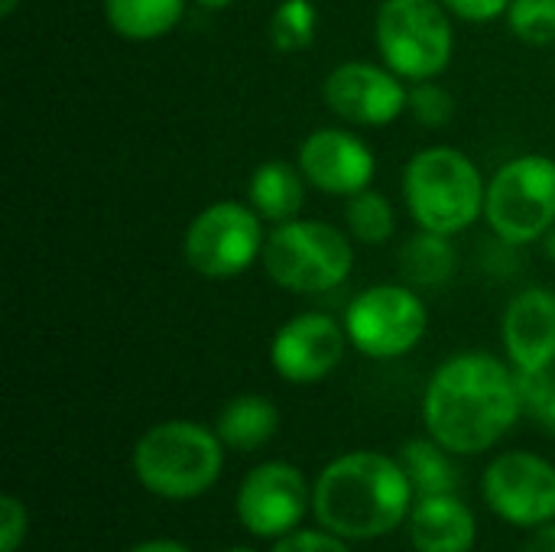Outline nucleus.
<instances>
[{
  "label": "nucleus",
  "instance_id": "nucleus-1",
  "mask_svg": "<svg viewBox=\"0 0 555 552\" xmlns=\"http://www.w3.org/2000/svg\"><path fill=\"white\" fill-rule=\"evenodd\" d=\"M524 413L514 364L488 351H465L436 368L423 394L429 436L452 455H478L501 442Z\"/></svg>",
  "mask_w": 555,
  "mask_h": 552
},
{
  "label": "nucleus",
  "instance_id": "nucleus-2",
  "mask_svg": "<svg viewBox=\"0 0 555 552\" xmlns=\"http://www.w3.org/2000/svg\"><path fill=\"white\" fill-rule=\"evenodd\" d=\"M406 468L384 452H348L315 482L312 511L341 540H377L397 530L413 511Z\"/></svg>",
  "mask_w": 555,
  "mask_h": 552
},
{
  "label": "nucleus",
  "instance_id": "nucleus-3",
  "mask_svg": "<svg viewBox=\"0 0 555 552\" xmlns=\"http://www.w3.org/2000/svg\"><path fill=\"white\" fill-rule=\"evenodd\" d=\"M488 179L455 146H426L403 169V202L420 231L455 238L485 218Z\"/></svg>",
  "mask_w": 555,
  "mask_h": 552
},
{
  "label": "nucleus",
  "instance_id": "nucleus-4",
  "mask_svg": "<svg viewBox=\"0 0 555 552\" xmlns=\"http://www.w3.org/2000/svg\"><path fill=\"white\" fill-rule=\"evenodd\" d=\"M224 442L202 423L166 420L133 446V472L140 485L166 501H192L211 491L224 468Z\"/></svg>",
  "mask_w": 555,
  "mask_h": 552
},
{
  "label": "nucleus",
  "instance_id": "nucleus-5",
  "mask_svg": "<svg viewBox=\"0 0 555 552\" xmlns=\"http://www.w3.org/2000/svg\"><path fill=\"white\" fill-rule=\"evenodd\" d=\"M267 277L289 293L338 290L354 270V247L345 231L315 218H289L267 234L263 257Z\"/></svg>",
  "mask_w": 555,
  "mask_h": 552
},
{
  "label": "nucleus",
  "instance_id": "nucleus-6",
  "mask_svg": "<svg viewBox=\"0 0 555 552\" xmlns=\"http://www.w3.org/2000/svg\"><path fill=\"white\" fill-rule=\"evenodd\" d=\"M449 16L442 0H384L374 23L380 62L410 85L439 78L455 52Z\"/></svg>",
  "mask_w": 555,
  "mask_h": 552
},
{
  "label": "nucleus",
  "instance_id": "nucleus-7",
  "mask_svg": "<svg viewBox=\"0 0 555 552\" xmlns=\"http://www.w3.org/2000/svg\"><path fill=\"white\" fill-rule=\"evenodd\" d=\"M488 228L507 244L543 241L555 224V159L524 153L488 179Z\"/></svg>",
  "mask_w": 555,
  "mask_h": 552
},
{
  "label": "nucleus",
  "instance_id": "nucleus-8",
  "mask_svg": "<svg viewBox=\"0 0 555 552\" xmlns=\"http://www.w3.org/2000/svg\"><path fill=\"white\" fill-rule=\"evenodd\" d=\"M429 329V312L416 286L377 283L358 293L345 309V332L351 348L374 361L410 355Z\"/></svg>",
  "mask_w": 555,
  "mask_h": 552
},
{
  "label": "nucleus",
  "instance_id": "nucleus-9",
  "mask_svg": "<svg viewBox=\"0 0 555 552\" xmlns=\"http://www.w3.org/2000/svg\"><path fill=\"white\" fill-rule=\"evenodd\" d=\"M263 218L244 202H215L202 208L185 238V264L208 280H231L247 273L263 257Z\"/></svg>",
  "mask_w": 555,
  "mask_h": 552
},
{
  "label": "nucleus",
  "instance_id": "nucleus-10",
  "mask_svg": "<svg viewBox=\"0 0 555 552\" xmlns=\"http://www.w3.org/2000/svg\"><path fill=\"white\" fill-rule=\"evenodd\" d=\"M322 98L328 111L351 127H387L406 114L410 88L384 62H341L325 75Z\"/></svg>",
  "mask_w": 555,
  "mask_h": 552
},
{
  "label": "nucleus",
  "instance_id": "nucleus-11",
  "mask_svg": "<svg viewBox=\"0 0 555 552\" xmlns=\"http://www.w3.org/2000/svg\"><path fill=\"white\" fill-rule=\"evenodd\" d=\"M488 508L514 527H543L555 517V468L537 452L494 459L481 482Z\"/></svg>",
  "mask_w": 555,
  "mask_h": 552
},
{
  "label": "nucleus",
  "instance_id": "nucleus-12",
  "mask_svg": "<svg viewBox=\"0 0 555 552\" xmlns=\"http://www.w3.org/2000/svg\"><path fill=\"white\" fill-rule=\"evenodd\" d=\"M309 498V482L296 465L263 462L237 488V521L260 540H280L299 527Z\"/></svg>",
  "mask_w": 555,
  "mask_h": 552
},
{
  "label": "nucleus",
  "instance_id": "nucleus-13",
  "mask_svg": "<svg viewBox=\"0 0 555 552\" xmlns=\"http://www.w3.org/2000/svg\"><path fill=\"white\" fill-rule=\"evenodd\" d=\"M348 345L345 322L325 312H299L276 329L270 364L289 384H319L341 364Z\"/></svg>",
  "mask_w": 555,
  "mask_h": 552
},
{
  "label": "nucleus",
  "instance_id": "nucleus-14",
  "mask_svg": "<svg viewBox=\"0 0 555 552\" xmlns=\"http://www.w3.org/2000/svg\"><path fill=\"white\" fill-rule=\"evenodd\" d=\"M302 176L312 189L338 198H351L371 189L377 176L374 150L345 127H319L299 143L296 156Z\"/></svg>",
  "mask_w": 555,
  "mask_h": 552
},
{
  "label": "nucleus",
  "instance_id": "nucleus-15",
  "mask_svg": "<svg viewBox=\"0 0 555 552\" xmlns=\"http://www.w3.org/2000/svg\"><path fill=\"white\" fill-rule=\"evenodd\" d=\"M504 348L517 374H540L555 368V293L530 286L507 303Z\"/></svg>",
  "mask_w": 555,
  "mask_h": 552
},
{
  "label": "nucleus",
  "instance_id": "nucleus-16",
  "mask_svg": "<svg viewBox=\"0 0 555 552\" xmlns=\"http://www.w3.org/2000/svg\"><path fill=\"white\" fill-rule=\"evenodd\" d=\"M475 537V517L455 495L423 498L410 511V540L416 552H472Z\"/></svg>",
  "mask_w": 555,
  "mask_h": 552
},
{
  "label": "nucleus",
  "instance_id": "nucleus-17",
  "mask_svg": "<svg viewBox=\"0 0 555 552\" xmlns=\"http://www.w3.org/2000/svg\"><path fill=\"white\" fill-rule=\"evenodd\" d=\"M306 185L309 179L302 176L299 163L286 159H267L250 172L247 182V205L273 224H283L289 218H299L306 205Z\"/></svg>",
  "mask_w": 555,
  "mask_h": 552
},
{
  "label": "nucleus",
  "instance_id": "nucleus-18",
  "mask_svg": "<svg viewBox=\"0 0 555 552\" xmlns=\"http://www.w3.org/2000/svg\"><path fill=\"white\" fill-rule=\"evenodd\" d=\"M280 429V410L260 394H241L224 403L215 433L234 452H254L267 446Z\"/></svg>",
  "mask_w": 555,
  "mask_h": 552
},
{
  "label": "nucleus",
  "instance_id": "nucleus-19",
  "mask_svg": "<svg viewBox=\"0 0 555 552\" xmlns=\"http://www.w3.org/2000/svg\"><path fill=\"white\" fill-rule=\"evenodd\" d=\"M185 3L189 0H104V20L120 39L153 42L182 23Z\"/></svg>",
  "mask_w": 555,
  "mask_h": 552
},
{
  "label": "nucleus",
  "instance_id": "nucleus-20",
  "mask_svg": "<svg viewBox=\"0 0 555 552\" xmlns=\"http://www.w3.org/2000/svg\"><path fill=\"white\" fill-rule=\"evenodd\" d=\"M452 452L442 449L433 436L429 439H413L403 446L400 465L406 468V478L420 498H436V495H455L459 488V468L449 459Z\"/></svg>",
  "mask_w": 555,
  "mask_h": 552
},
{
  "label": "nucleus",
  "instance_id": "nucleus-21",
  "mask_svg": "<svg viewBox=\"0 0 555 552\" xmlns=\"http://www.w3.org/2000/svg\"><path fill=\"white\" fill-rule=\"evenodd\" d=\"M400 264L403 273L410 280V286H442L452 280L455 273V247L446 234H433V231H420L416 238H410L400 251Z\"/></svg>",
  "mask_w": 555,
  "mask_h": 552
},
{
  "label": "nucleus",
  "instance_id": "nucleus-22",
  "mask_svg": "<svg viewBox=\"0 0 555 552\" xmlns=\"http://www.w3.org/2000/svg\"><path fill=\"white\" fill-rule=\"evenodd\" d=\"M319 10L312 0H280L270 16V42L283 55H296L315 42Z\"/></svg>",
  "mask_w": 555,
  "mask_h": 552
},
{
  "label": "nucleus",
  "instance_id": "nucleus-23",
  "mask_svg": "<svg viewBox=\"0 0 555 552\" xmlns=\"http://www.w3.org/2000/svg\"><path fill=\"white\" fill-rule=\"evenodd\" d=\"M345 221H348V234L361 244H387L393 228H397V215H393V205L374 192V189H364L358 195L348 198V208H345Z\"/></svg>",
  "mask_w": 555,
  "mask_h": 552
},
{
  "label": "nucleus",
  "instance_id": "nucleus-24",
  "mask_svg": "<svg viewBox=\"0 0 555 552\" xmlns=\"http://www.w3.org/2000/svg\"><path fill=\"white\" fill-rule=\"evenodd\" d=\"M507 26L527 46H555V0H511Z\"/></svg>",
  "mask_w": 555,
  "mask_h": 552
},
{
  "label": "nucleus",
  "instance_id": "nucleus-25",
  "mask_svg": "<svg viewBox=\"0 0 555 552\" xmlns=\"http://www.w3.org/2000/svg\"><path fill=\"white\" fill-rule=\"evenodd\" d=\"M406 111L423 124V127H446L455 117V98L436 81H416L410 88V104Z\"/></svg>",
  "mask_w": 555,
  "mask_h": 552
},
{
  "label": "nucleus",
  "instance_id": "nucleus-26",
  "mask_svg": "<svg viewBox=\"0 0 555 552\" xmlns=\"http://www.w3.org/2000/svg\"><path fill=\"white\" fill-rule=\"evenodd\" d=\"M520 377V394H524V410L555 433V368L540 374H517Z\"/></svg>",
  "mask_w": 555,
  "mask_h": 552
},
{
  "label": "nucleus",
  "instance_id": "nucleus-27",
  "mask_svg": "<svg viewBox=\"0 0 555 552\" xmlns=\"http://www.w3.org/2000/svg\"><path fill=\"white\" fill-rule=\"evenodd\" d=\"M29 517L20 498L3 495L0 498V552H16L26 543Z\"/></svg>",
  "mask_w": 555,
  "mask_h": 552
},
{
  "label": "nucleus",
  "instance_id": "nucleus-28",
  "mask_svg": "<svg viewBox=\"0 0 555 552\" xmlns=\"http://www.w3.org/2000/svg\"><path fill=\"white\" fill-rule=\"evenodd\" d=\"M273 552H351L341 537L328 530H293L276 540Z\"/></svg>",
  "mask_w": 555,
  "mask_h": 552
},
{
  "label": "nucleus",
  "instance_id": "nucleus-29",
  "mask_svg": "<svg viewBox=\"0 0 555 552\" xmlns=\"http://www.w3.org/2000/svg\"><path fill=\"white\" fill-rule=\"evenodd\" d=\"M442 3L452 16L468 23H491L498 16H507L511 10V0H442Z\"/></svg>",
  "mask_w": 555,
  "mask_h": 552
},
{
  "label": "nucleus",
  "instance_id": "nucleus-30",
  "mask_svg": "<svg viewBox=\"0 0 555 552\" xmlns=\"http://www.w3.org/2000/svg\"><path fill=\"white\" fill-rule=\"evenodd\" d=\"M520 552H555V524H543L533 530V537L524 543Z\"/></svg>",
  "mask_w": 555,
  "mask_h": 552
},
{
  "label": "nucleus",
  "instance_id": "nucleus-31",
  "mask_svg": "<svg viewBox=\"0 0 555 552\" xmlns=\"http://www.w3.org/2000/svg\"><path fill=\"white\" fill-rule=\"evenodd\" d=\"M130 552H192L189 547L176 543V540H146L140 547H133Z\"/></svg>",
  "mask_w": 555,
  "mask_h": 552
},
{
  "label": "nucleus",
  "instance_id": "nucleus-32",
  "mask_svg": "<svg viewBox=\"0 0 555 552\" xmlns=\"http://www.w3.org/2000/svg\"><path fill=\"white\" fill-rule=\"evenodd\" d=\"M202 10H228L231 3H237V0H195Z\"/></svg>",
  "mask_w": 555,
  "mask_h": 552
},
{
  "label": "nucleus",
  "instance_id": "nucleus-33",
  "mask_svg": "<svg viewBox=\"0 0 555 552\" xmlns=\"http://www.w3.org/2000/svg\"><path fill=\"white\" fill-rule=\"evenodd\" d=\"M20 7V0H0V16H10Z\"/></svg>",
  "mask_w": 555,
  "mask_h": 552
},
{
  "label": "nucleus",
  "instance_id": "nucleus-34",
  "mask_svg": "<svg viewBox=\"0 0 555 552\" xmlns=\"http://www.w3.org/2000/svg\"><path fill=\"white\" fill-rule=\"evenodd\" d=\"M543 241H546V254H550V260L555 264V224H553V231H550V234H546Z\"/></svg>",
  "mask_w": 555,
  "mask_h": 552
},
{
  "label": "nucleus",
  "instance_id": "nucleus-35",
  "mask_svg": "<svg viewBox=\"0 0 555 552\" xmlns=\"http://www.w3.org/2000/svg\"><path fill=\"white\" fill-rule=\"evenodd\" d=\"M224 552H254V550H247V547H234V550H224Z\"/></svg>",
  "mask_w": 555,
  "mask_h": 552
}]
</instances>
